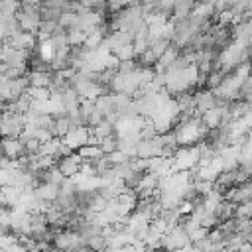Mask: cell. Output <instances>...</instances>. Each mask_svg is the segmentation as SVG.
<instances>
[{
	"instance_id": "1",
	"label": "cell",
	"mask_w": 252,
	"mask_h": 252,
	"mask_svg": "<svg viewBox=\"0 0 252 252\" xmlns=\"http://www.w3.org/2000/svg\"><path fill=\"white\" fill-rule=\"evenodd\" d=\"M26 126L24 114H16L12 110H2L0 116V138H18Z\"/></svg>"
},
{
	"instance_id": "2",
	"label": "cell",
	"mask_w": 252,
	"mask_h": 252,
	"mask_svg": "<svg viewBox=\"0 0 252 252\" xmlns=\"http://www.w3.org/2000/svg\"><path fill=\"white\" fill-rule=\"evenodd\" d=\"M187 244H191L189 232L181 224H175L161 236V250H165V252H177V250L185 248Z\"/></svg>"
},
{
	"instance_id": "3",
	"label": "cell",
	"mask_w": 252,
	"mask_h": 252,
	"mask_svg": "<svg viewBox=\"0 0 252 252\" xmlns=\"http://www.w3.org/2000/svg\"><path fill=\"white\" fill-rule=\"evenodd\" d=\"M61 142L71 150V152H77L81 146L85 144H91V128L89 126H73L69 130V134L65 138H61Z\"/></svg>"
},
{
	"instance_id": "4",
	"label": "cell",
	"mask_w": 252,
	"mask_h": 252,
	"mask_svg": "<svg viewBox=\"0 0 252 252\" xmlns=\"http://www.w3.org/2000/svg\"><path fill=\"white\" fill-rule=\"evenodd\" d=\"M55 165H57V169L61 171V175H63L65 179H73V177L81 171L83 158H81L77 152H71V154H67V156L59 158V159L55 161Z\"/></svg>"
},
{
	"instance_id": "5",
	"label": "cell",
	"mask_w": 252,
	"mask_h": 252,
	"mask_svg": "<svg viewBox=\"0 0 252 252\" xmlns=\"http://www.w3.org/2000/svg\"><path fill=\"white\" fill-rule=\"evenodd\" d=\"M213 106H217V96H215L213 91H209V89H201V91L193 93V110H195V114L201 116L203 112L211 110Z\"/></svg>"
},
{
	"instance_id": "6",
	"label": "cell",
	"mask_w": 252,
	"mask_h": 252,
	"mask_svg": "<svg viewBox=\"0 0 252 252\" xmlns=\"http://www.w3.org/2000/svg\"><path fill=\"white\" fill-rule=\"evenodd\" d=\"M0 146H2L4 158H8V159L26 158V148H24V142L20 138H0Z\"/></svg>"
},
{
	"instance_id": "7",
	"label": "cell",
	"mask_w": 252,
	"mask_h": 252,
	"mask_svg": "<svg viewBox=\"0 0 252 252\" xmlns=\"http://www.w3.org/2000/svg\"><path fill=\"white\" fill-rule=\"evenodd\" d=\"M35 189V195H37V199H41L43 203H55L57 201V197H59V185H53V183H39V185H35L33 187Z\"/></svg>"
},
{
	"instance_id": "8",
	"label": "cell",
	"mask_w": 252,
	"mask_h": 252,
	"mask_svg": "<svg viewBox=\"0 0 252 252\" xmlns=\"http://www.w3.org/2000/svg\"><path fill=\"white\" fill-rule=\"evenodd\" d=\"M28 81H30V87L49 89L53 81V71H28Z\"/></svg>"
},
{
	"instance_id": "9",
	"label": "cell",
	"mask_w": 252,
	"mask_h": 252,
	"mask_svg": "<svg viewBox=\"0 0 252 252\" xmlns=\"http://www.w3.org/2000/svg\"><path fill=\"white\" fill-rule=\"evenodd\" d=\"M77 154L83 158V161H91V163L96 161V159H100L104 156V152L100 150L98 144H85V146H81L77 150Z\"/></svg>"
},
{
	"instance_id": "10",
	"label": "cell",
	"mask_w": 252,
	"mask_h": 252,
	"mask_svg": "<svg viewBox=\"0 0 252 252\" xmlns=\"http://www.w3.org/2000/svg\"><path fill=\"white\" fill-rule=\"evenodd\" d=\"M73 128V124H71V120L67 118V114L65 116H59V118H53V126H51V134H53V138H65L67 134H69V130Z\"/></svg>"
},
{
	"instance_id": "11",
	"label": "cell",
	"mask_w": 252,
	"mask_h": 252,
	"mask_svg": "<svg viewBox=\"0 0 252 252\" xmlns=\"http://www.w3.org/2000/svg\"><path fill=\"white\" fill-rule=\"evenodd\" d=\"M26 94L32 98V100H39V102H47L49 96H51V91L49 89H39V87H30L26 91Z\"/></svg>"
},
{
	"instance_id": "12",
	"label": "cell",
	"mask_w": 252,
	"mask_h": 252,
	"mask_svg": "<svg viewBox=\"0 0 252 252\" xmlns=\"http://www.w3.org/2000/svg\"><path fill=\"white\" fill-rule=\"evenodd\" d=\"M98 146H100V150H102V152H104V156H106V154H110V152L118 150V136H116V134H112V136L104 138Z\"/></svg>"
},
{
	"instance_id": "13",
	"label": "cell",
	"mask_w": 252,
	"mask_h": 252,
	"mask_svg": "<svg viewBox=\"0 0 252 252\" xmlns=\"http://www.w3.org/2000/svg\"><path fill=\"white\" fill-rule=\"evenodd\" d=\"M106 158H108V161H110L112 165H122V163H126V161L130 159V156H128L126 152H122V150H114V152L106 154Z\"/></svg>"
},
{
	"instance_id": "14",
	"label": "cell",
	"mask_w": 252,
	"mask_h": 252,
	"mask_svg": "<svg viewBox=\"0 0 252 252\" xmlns=\"http://www.w3.org/2000/svg\"><path fill=\"white\" fill-rule=\"evenodd\" d=\"M4 159V154H2V146H0V161Z\"/></svg>"
}]
</instances>
